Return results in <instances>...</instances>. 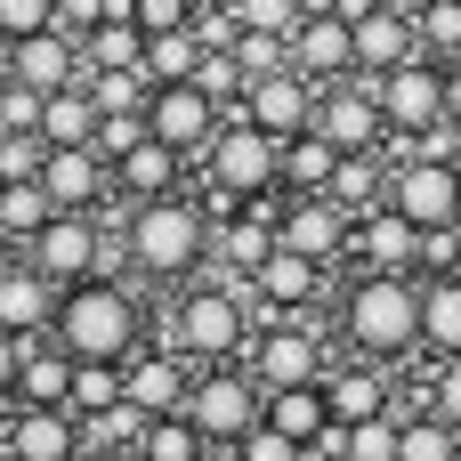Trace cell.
I'll list each match as a JSON object with an SVG mask.
<instances>
[{
	"mask_svg": "<svg viewBox=\"0 0 461 461\" xmlns=\"http://www.w3.org/2000/svg\"><path fill=\"white\" fill-rule=\"evenodd\" d=\"M49 219H57V203H49V186H41V178H8V186H0V227H8L16 243H32Z\"/></svg>",
	"mask_w": 461,
	"mask_h": 461,
	"instance_id": "obj_38",
	"label": "cell"
},
{
	"mask_svg": "<svg viewBox=\"0 0 461 461\" xmlns=\"http://www.w3.org/2000/svg\"><path fill=\"white\" fill-rule=\"evenodd\" d=\"M16 405H73V357L41 332L24 340V365H16Z\"/></svg>",
	"mask_w": 461,
	"mask_h": 461,
	"instance_id": "obj_28",
	"label": "cell"
},
{
	"mask_svg": "<svg viewBox=\"0 0 461 461\" xmlns=\"http://www.w3.org/2000/svg\"><path fill=\"white\" fill-rule=\"evenodd\" d=\"M332 324L348 357H373V365L421 357V276H348V292L332 300Z\"/></svg>",
	"mask_w": 461,
	"mask_h": 461,
	"instance_id": "obj_4",
	"label": "cell"
},
{
	"mask_svg": "<svg viewBox=\"0 0 461 461\" xmlns=\"http://www.w3.org/2000/svg\"><path fill=\"white\" fill-rule=\"evenodd\" d=\"M316 81L300 73V65H276V73H251V89H243V122H259L267 138H300V130H316Z\"/></svg>",
	"mask_w": 461,
	"mask_h": 461,
	"instance_id": "obj_13",
	"label": "cell"
},
{
	"mask_svg": "<svg viewBox=\"0 0 461 461\" xmlns=\"http://www.w3.org/2000/svg\"><path fill=\"white\" fill-rule=\"evenodd\" d=\"M41 162H49L41 130H0V178H41Z\"/></svg>",
	"mask_w": 461,
	"mask_h": 461,
	"instance_id": "obj_42",
	"label": "cell"
},
{
	"mask_svg": "<svg viewBox=\"0 0 461 461\" xmlns=\"http://www.w3.org/2000/svg\"><path fill=\"white\" fill-rule=\"evenodd\" d=\"M421 405H429V413H446V421L461 429V357L429 365V381H421Z\"/></svg>",
	"mask_w": 461,
	"mask_h": 461,
	"instance_id": "obj_44",
	"label": "cell"
},
{
	"mask_svg": "<svg viewBox=\"0 0 461 461\" xmlns=\"http://www.w3.org/2000/svg\"><path fill=\"white\" fill-rule=\"evenodd\" d=\"M16 251H24V243H16V235H8V227H0V267H8V259H16Z\"/></svg>",
	"mask_w": 461,
	"mask_h": 461,
	"instance_id": "obj_51",
	"label": "cell"
},
{
	"mask_svg": "<svg viewBox=\"0 0 461 461\" xmlns=\"http://www.w3.org/2000/svg\"><path fill=\"white\" fill-rule=\"evenodd\" d=\"M308 461H340V454H316V446H308Z\"/></svg>",
	"mask_w": 461,
	"mask_h": 461,
	"instance_id": "obj_53",
	"label": "cell"
},
{
	"mask_svg": "<svg viewBox=\"0 0 461 461\" xmlns=\"http://www.w3.org/2000/svg\"><path fill=\"white\" fill-rule=\"evenodd\" d=\"M49 24H57V0H0V49H16Z\"/></svg>",
	"mask_w": 461,
	"mask_h": 461,
	"instance_id": "obj_43",
	"label": "cell"
},
{
	"mask_svg": "<svg viewBox=\"0 0 461 461\" xmlns=\"http://www.w3.org/2000/svg\"><path fill=\"white\" fill-rule=\"evenodd\" d=\"M41 186H49L57 211H105V203H113V162H105L97 146H49Z\"/></svg>",
	"mask_w": 461,
	"mask_h": 461,
	"instance_id": "obj_21",
	"label": "cell"
},
{
	"mask_svg": "<svg viewBox=\"0 0 461 461\" xmlns=\"http://www.w3.org/2000/svg\"><path fill=\"white\" fill-rule=\"evenodd\" d=\"M154 340H170L178 357L194 365H235L251 348V284L203 267L194 284H178L162 308H154Z\"/></svg>",
	"mask_w": 461,
	"mask_h": 461,
	"instance_id": "obj_3",
	"label": "cell"
},
{
	"mask_svg": "<svg viewBox=\"0 0 461 461\" xmlns=\"http://www.w3.org/2000/svg\"><path fill=\"white\" fill-rule=\"evenodd\" d=\"M49 340L73 365H130L154 340V300L138 276H81V284H65Z\"/></svg>",
	"mask_w": 461,
	"mask_h": 461,
	"instance_id": "obj_2",
	"label": "cell"
},
{
	"mask_svg": "<svg viewBox=\"0 0 461 461\" xmlns=\"http://www.w3.org/2000/svg\"><path fill=\"white\" fill-rule=\"evenodd\" d=\"M203 454H219V446H211V438H203V429H194L186 413H154L130 461H203Z\"/></svg>",
	"mask_w": 461,
	"mask_h": 461,
	"instance_id": "obj_35",
	"label": "cell"
},
{
	"mask_svg": "<svg viewBox=\"0 0 461 461\" xmlns=\"http://www.w3.org/2000/svg\"><path fill=\"white\" fill-rule=\"evenodd\" d=\"M219 122H227V105H219L203 81H154V97H146V130H154L162 146H178L186 162L219 138Z\"/></svg>",
	"mask_w": 461,
	"mask_h": 461,
	"instance_id": "obj_11",
	"label": "cell"
},
{
	"mask_svg": "<svg viewBox=\"0 0 461 461\" xmlns=\"http://www.w3.org/2000/svg\"><path fill=\"white\" fill-rule=\"evenodd\" d=\"M16 365H24V332L0 324V405H16Z\"/></svg>",
	"mask_w": 461,
	"mask_h": 461,
	"instance_id": "obj_49",
	"label": "cell"
},
{
	"mask_svg": "<svg viewBox=\"0 0 461 461\" xmlns=\"http://www.w3.org/2000/svg\"><path fill=\"white\" fill-rule=\"evenodd\" d=\"M446 122H454V130H461V57H454V65H446Z\"/></svg>",
	"mask_w": 461,
	"mask_h": 461,
	"instance_id": "obj_50",
	"label": "cell"
},
{
	"mask_svg": "<svg viewBox=\"0 0 461 461\" xmlns=\"http://www.w3.org/2000/svg\"><path fill=\"white\" fill-rule=\"evenodd\" d=\"M316 130L340 146V154H373L381 138H389V113H381V89L357 73V81H332L324 97H316Z\"/></svg>",
	"mask_w": 461,
	"mask_h": 461,
	"instance_id": "obj_17",
	"label": "cell"
},
{
	"mask_svg": "<svg viewBox=\"0 0 461 461\" xmlns=\"http://www.w3.org/2000/svg\"><path fill=\"white\" fill-rule=\"evenodd\" d=\"M57 300H65V284H49L24 251L0 267V324L8 332H24V340H41L49 324H57Z\"/></svg>",
	"mask_w": 461,
	"mask_h": 461,
	"instance_id": "obj_26",
	"label": "cell"
},
{
	"mask_svg": "<svg viewBox=\"0 0 461 461\" xmlns=\"http://www.w3.org/2000/svg\"><path fill=\"white\" fill-rule=\"evenodd\" d=\"M235 16H243L251 32H284V41H292V24H300L308 8H300V0H235Z\"/></svg>",
	"mask_w": 461,
	"mask_h": 461,
	"instance_id": "obj_45",
	"label": "cell"
},
{
	"mask_svg": "<svg viewBox=\"0 0 461 461\" xmlns=\"http://www.w3.org/2000/svg\"><path fill=\"white\" fill-rule=\"evenodd\" d=\"M332 203H340L348 219H373V211L389 203V162H381V154H348L340 178H332Z\"/></svg>",
	"mask_w": 461,
	"mask_h": 461,
	"instance_id": "obj_34",
	"label": "cell"
},
{
	"mask_svg": "<svg viewBox=\"0 0 461 461\" xmlns=\"http://www.w3.org/2000/svg\"><path fill=\"white\" fill-rule=\"evenodd\" d=\"M122 405V365H73V413Z\"/></svg>",
	"mask_w": 461,
	"mask_h": 461,
	"instance_id": "obj_41",
	"label": "cell"
},
{
	"mask_svg": "<svg viewBox=\"0 0 461 461\" xmlns=\"http://www.w3.org/2000/svg\"><path fill=\"white\" fill-rule=\"evenodd\" d=\"M203 461H235V454H203Z\"/></svg>",
	"mask_w": 461,
	"mask_h": 461,
	"instance_id": "obj_54",
	"label": "cell"
},
{
	"mask_svg": "<svg viewBox=\"0 0 461 461\" xmlns=\"http://www.w3.org/2000/svg\"><path fill=\"white\" fill-rule=\"evenodd\" d=\"M324 397H332V421H340V429H357V421H373V413H397V365H373V357L332 365V373H324Z\"/></svg>",
	"mask_w": 461,
	"mask_h": 461,
	"instance_id": "obj_25",
	"label": "cell"
},
{
	"mask_svg": "<svg viewBox=\"0 0 461 461\" xmlns=\"http://www.w3.org/2000/svg\"><path fill=\"white\" fill-rule=\"evenodd\" d=\"M194 178V162L178 154V146H162L154 130H138L122 154H113V194L122 203H154V194H170V186H186Z\"/></svg>",
	"mask_w": 461,
	"mask_h": 461,
	"instance_id": "obj_20",
	"label": "cell"
},
{
	"mask_svg": "<svg viewBox=\"0 0 461 461\" xmlns=\"http://www.w3.org/2000/svg\"><path fill=\"white\" fill-rule=\"evenodd\" d=\"M0 186H8V178H0Z\"/></svg>",
	"mask_w": 461,
	"mask_h": 461,
	"instance_id": "obj_55",
	"label": "cell"
},
{
	"mask_svg": "<svg viewBox=\"0 0 461 461\" xmlns=\"http://www.w3.org/2000/svg\"><path fill=\"white\" fill-rule=\"evenodd\" d=\"M397 429H405V413H373V421L340 429V461H397Z\"/></svg>",
	"mask_w": 461,
	"mask_h": 461,
	"instance_id": "obj_40",
	"label": "cell"
},
{
	"mask_svg": "<svg viewBox=\"0 0 461 461\" xmlns=\"http://www.w3.org/2000/svg\"><path fill=\"white\" fill-rule=\"evenodd\" d=\"M194 178H203V194H211L219 211H235V203H267V194H284V138H267L259 122L227 113L219 138L194 154Z\"/></svg>",
	"mask_w": 461,
	"mask_h": 461,
	"instance_id": "obj_5",
	"label": "cell"
},
{
	"mask_svg": "<svg viewBox=\"0 0 461 461\" xmlns=\"http://www.w3.org/2000/svg\"><path fill=\"white\" fill-rule=\"evenodd\" d=\"M413 24H421V57L438 65L461 57V0H413Z\"/></svg>",
	"mask_w": 461,
	"mask_h": 461,
	"instance_id": "obj_39",
	"label": "cell"
},
{
	"mask_svg": "<svg viewBox=\"0 0 461 461\" xmlns=\"http://www.w3.org/2000/svg\"><path fill=\"white\" fill-rule=\"evenodd\" d=\"M267 429H284V438H300V446L332 438L340 421H332V397H324V381H300V389H267Z\"/></svg>",
	"mask_w": 461,
	"mask_h": 461,
	"instance_id": "obj_29",
	"label": "cell"
},
{
	"mask_svg": "<svg viewBox=\"0 0 461 461\" xmlns=\"http://www.w3.org/2000/svg\"><path fill=\"white\" fill-rule=\"evenodd\" d=\"M186 421H194L219 454H235V446L267 421V389L251 381L243 357H235V365H203V373H194V397H186Z\"/></svg>",
	"mask_w": 461,
	"mask_h": 461,
	"instance_id": "obj_7",
	"label": "cell"
},
{
	"mask_svg": "<svg viewBox=\"0 0 461 461\" xmlns=\"http://www.w3.org/2000/svg\"><path fill=\"white\" fill-rule=\"evenodd\" d=\"M405 57H421V24L405 0H373L357 8V73H397Z\"/></svg>",
	"mask_w": 461,
	"mask_h": 461,
	"instance_id": "obj_23",
	"label": "cell"
},
{
	"mask_svg": "<svg viewBox=\"0 0 461 461\" xmlns=\"http://www.w3.org/2000/svg\"><path fill=\"white\" fill-rule=\"evenodd\" d=\"M203 57H211V49H203L194 24H178V32H146V73H154V81H194Z\"/></svg>",
	"mask_w": 461,
	"mask_h": 461,
	"instance_id": "obj_37",
	"label": "cell"
},
{
	"mask_svg": "<svg viewBox=\"0 0 461 461\" xmlns=\"http://www.w3.org/2000/svg\"><path fill=\"white\" fill-rule=\"evenodd\" d=\"M211 243H219V203H203L194 186H170V194L122 211V251H130L138 284H162V292L194 284L211 267Z\"/></svg>",
	"mask_w": 461,
	"mask_h": 461,
	"instance_id": "obj_1",
	"label": "cell"
},
{
	"mask_svg": "<svg viewBox=\"0 0 461 461\" xmlns=\"http://www.w3.org/2000/svg\"><path fill=\"white\" fill-rule=\"evenodd\" d=\"M0 429H8V454L16 461H89L73 405H0Z\"/></svg>",
	"mask_w": 461,
	"mask_h": 461,
	"instance_id": "obj_19",
	"label": "cell"
},
{
	"mask_svg": "<svg viewBox=\"0 0 461 461\" xmlns=\"http://www.w3.org/2000/svg\"><path fill=\"white\" fill-rule=\"evenodd\" d=\"M276 251V194L267 203H235V211H219V243H211V267L219 276H235V284H251V267Z\"/></svg>",
	"mask_w": 461,
	"mask_h": 461,
	"instance_id": "obj_22",
	"label": "cell"
},
{
	"mask_svg": "<svg viewBox=\"0 0 461 461\" xmlns=\"http://www.w3.org/2000/svg\"><path fill=\"white\" fill-rule=\"evenodd\" d=\"M348 267H357V276H421V227H413L397 203H381L373 219H357Z\"/></svg>",
	"mask_w": 461,
	"mask_h": 461,
	"instance_id": "obj_18",
	"label": "cell"
},
{
	"mask_svg": "<svg viewBox=\"0 0 461 461\" xmlns=\"http://www.w3.org/2000/svg\"><path fill=\"white\" fill-rule=\"evenodd\" d=\"M421 357L429 365L461 357V267L454 276H421Z\"/></svg>",
	"mask_w": 461,
	"mask_h": 461,
	"instance_id": "obj_27",
	"label": "cell"
},
{
	"mask_svg": "<svg viewBox=\"0 0 461 461\" xmlns=\"http://www.w3.org/2000/svg\"><path fill=\"white\" fill-rule=\"evenodd\" d=\"M292 65L332 89V81H357V16L348 8H324V16H300L292 24Z\"/></svg>",
	"mask_w": 461,
	"mask_h": 461,
	"instance_id": "obj_16",
	"label": "cell"
},
{
	"mask_svg": "<svg viewBox=\"0 0 461 461\" xmlns=\"http://www.w3.org/2000/svg\"><path fill=\"white\" fill-rule=\"evenodd\" d=\"M97 97H89V81H73V89H49L41 97V138L49 146H97Z\"/></svg>",
	"mask_w": 461,
	"mask_h": 461,
	"instance_id": "obj_31",
	"label": "cell"
},
{
	"mask_svg": "<svg viewBox=\"0 0 461 461\" xmlns=\"http://www.w3.org/2000/svg\"><path fill=\"white\" fill-rule=\"evenodd\" d=\"M243 365H251V381H259V389L324 381V373H332V332H324V316H267V324H251Z\"/></svg>",
	"mask_w": 461,
	"mask_h": 461,
	"instance_id": "obj_6",
	"label": "cell"
},
{
	"mask_svg": "<svg viewBox=\"0 0 461 461\" xmlns=\"http://www.w3.org/2000/svg\"><path fill=\"white\" fill-rule=\"evenodd\" d=\"M194 373H203L194 357H178L170 340H146V348L122 365V397H130L146 421H154V413H186V397H194Z\"/></svg>",
	"mask_w": 461,
	"mask_h": 461,
	"instance_id": "obj_14",
	"label": "cell"
},
{
	"mask_svg": "<svg viewBox=\"0 0 461 461\" xmlns=\"http://www.w3.org/2000/svg\"><path fill=\"white\" fill-rule=\"evenodd\" d=\"M332 276H340V267L300 259V251L276 243V251L251 267V324H267V316H316V308L332 300Z\"/></svg>",
	"mask_w": 461,
	"mask_h": 461,
	"instance_id": "obj_8",
	"label": "cell"
},
{
	"mask_svg": "<svg viewBox=\"0 0 461 461\" xmlns=\"http://www.w3.org/2000/svg\"><path fill=\"white\" fill-rule=\"evenodd\" d=\"M130 24L138 32H178V24H194V0H130Z\"/></svg>",
	"mask_w": 461,
	"mask_h": 461,
	"instance_id": "obj_47",
	"label": "cell"
},
{
	"mask_svg": "<svg viewBox=\"0 0 461 461\" xmlns=\"http://www.w3.org/2000/svg\"><path fill=\"white\" fill-rule=\"evenodd\" d=\"M340 162H348V154H340L324 130H300V138H284V194H332Z\"/></svg>",
	"mask_w": 461,
	"mask_h": 461,
	"instance_id": "obj_30",
	"label": "cell"
},
{
	"mask_svg": "<svg viewBox=\"0 0 461 461\" xmlns=\"http://www.w3.org/2000/svg\"><path fill=\"white\" fill-rule=\"evenodd\" d=\"M138 438H146V413L122 397V405H105V413H81V454L89 461H130L138 454Z\"/></svg>",
	"mask_w": 461,
	"mask_h": 461,
	"instance_id": "obj_32",
	"label": "cell"
},
{
	"mask_svg": "<svg viewBox=\"0 0 461 461\" xmlns=\"http://www.w3.org/2000/svg\"><path fill=\"white\" fill-rule=\"evenodd\" d=\"M0 122H8V130H41V89H24V81H16V89L0 97Z\"/></svg>",
	"mask_w": 461,
	"mask_h": 461,
	"instance_id": "obj_48",
	"label": "cell"
},
{
	"mask_svg": "<svg viewBox=\"0 0 461 461\" xmlns=\"http://www.w3.org/2000/svg\"><path fill=\"white\" fill-rule=\"evenodd\" d=\"M454 170H461V162H454Z\"/></svg>",
	"mask_w": 461,
	"mask_h": 461,
	"instance_id": "obj_56",
	"label": "cell"
},
{
	"mask_svg": "<svg viewBox=\"0 0 461 461\" xmlns=\"http://www.w3.org/2000/svg\"><path fill=\"white\" fill-rule=\"evenodd\" d=\"M235 461H308V446H300V438H284V429H267V421H259V429H251V438H243V446H235Z\"/></svg>",
	"mask_w": 461,
	"mask_h": 461,
	"instance_id": "obj_46",
	"label": "cell"
},
{
	"mask_svg": "<svg viewBox=\"0 0 461 461\" xmlns=\"http://www.w3.org/2000/svg\"><path fill=\"white\" fill-rule=\"evenodd\" d=\"M389 203L429 235V227H461V170L454 162H429V154H413L405 170H389Z\"/></svg>",
	"mask_w": 461,
	"mask_h": 461,
	"instance_id": "obj_15",
	"label": "cell"
},
{
	"mask_svg": "<svg viewBox=\"0 0 461 461\" xmlns=\"http://www.w3.org/2000/svg\"><path fill=\"white\" fill-rule=\"evenodd\" d=\"M8 73L24 81V89H73V81H89V65H81V32H65V24H49V32H32V41H16L8 49Z\"/></svg>",
	"mask_w": 461,
	"mask_h": 461,
	"instance_id": "obj_24",
	"label": "cell"
},
{
	"mask_svg": "<svg viewBox=\"0 0 461 461\" xmlns=\"http://www.w3.org/2000/svg\"><path fill=\"white\" fill-rule=\"evenodd\" d=\"M8 89H16V73H8V49H0V97H8Z\"/></svg>",
	"mask_w": 461,
	"mask_h": 461,
	"instance_id": "obj_52",
	"label": "cell"
},
{
	"mask_svg": "<svg viewBox=\"0 0 461 461\" xmlns=\"http://www.w3.org/2000/svg\"><path fill=\"white\" fill-rule=\"evenodd\" d=\"M81 65H89V73H130V65H146V32H138L130 16H97V24L81 32Z\"/></svg>",
	"mask_w": 461,
	"mask_h": 461,
	"instance_id": "obj_33",
	"label": "cell"
},
{
	"mask_svg": "<svg viewBox=\"0 0 461 461\" xmlns=\"http://www.w3.org/2000/svg\"><path fill=\"white\" fill-rule=\"evenodd\" d=\"M24 259L49 276V284H81V276H105V219L97 211H57L32 243H24Z\"/></svg>",
	"mask_w": 461,
	"mask_h": 461,
	"instance_id": "obj_10",
	"label": "cell"
},
{
	"mask_svg": "<svg viewBox=\"0 0 461 461\" xmlns=\"http://www.w3.org/2000/svg\"><path fill=\"white\" fill-rule=\"evenodd\" d=\"M373 89H381V113H389V130H438L446 122V65L438 57H405L397 73H365Z\"/></svg>",
	"mask_w": 461,
	"mask_h": 461,
	"instance_id": "obj_12",
	"label": "cell"
},
{
	"mask_svg": "<svg viewBox=\"0 0 461 461\" xmlns=\"http://www.w3.org/2000/svg\"><path fill=\"white\" fill-rule=\"evenodd\" d=\"M397 461H461V429L446 421V413L413 405V413H405V429H397Z\"/></svg>",
	"mask_w": 461,
	"mask_h": 461,
	"instance_id": "obj_36",
	"label": "cell"
},
{
	"mask_svg": "<svg viewBox=\"0 0 461 461\" xmlns=\"http://www.w3.org/2000/svg\"><path fill=\"white\" fill-rule=\"evenodd\" d=\"M348 235H357V219L332 194H276V243L284 251L324 259V267H348Z\"/></svg>",
	"mask_w": 461,
	"mask_h": 461,
	"instance_id": "obj_9",
	"label": "cell"
}]
</instances>
